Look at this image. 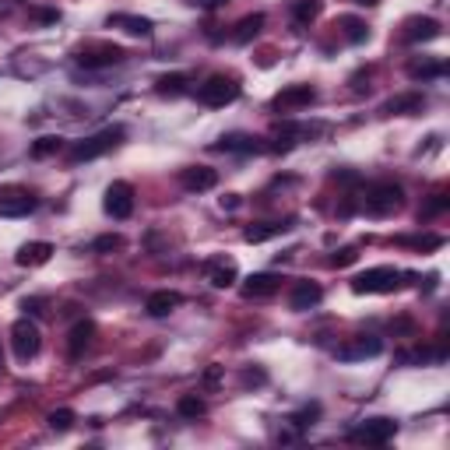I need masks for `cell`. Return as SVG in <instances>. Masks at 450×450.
<instances>
[{"instance_id":"6da1fadb","label":"cell","mask_w":450,"mask_h":450,"mask_svg":"<svg viewBox=\"0 0 450 450\" xmlns=\"http://www.w3.org/2000/svg\"><path fill=\"white\" fill-rule=\"evenodd\" d=\"M401 278H404V271H397V268H369L359 278H352V292H359V296H383V292L401 289Z\"/></svg>"},{"instance_id":"7a4b0ae2","label":"cell","mask_w":450,"mask_h":450,"mask_svg":"<svg viewBox=\"0 0 450 450\" xmlns=\"http://www.w3.org/2000/svg\"><path fill=\"white\" fill-rule=\"evenodd\" d=\"M120 141H123V127H106V130H99V134L78 141V144L71 148V162H92V158L113 151Z\"/></svg>"},{"instance_id":"3957f363","label":"cell","mask_w":450,"mask_h":450,"mask_svg":"<svg viewBox=\"0 0 450 450\" xmlns=\"http://www.w3.org/2000/svg\"><path fill=\"white\" fill-rule=\"evenodd\" d=\"M197 99H200V106L221 109V106H229V102L240 99V85H236L233 78H225V74H214V78H207V81L197 88Z\"/></svg>"},{"instance_id":"277c9868","label":"cell","mask_w":450,"mask_h":450,"mask_svg":"<svg viewBox=\"0 0 450 450\" xmlns=\"http://www.w3.org/2000/svg\"><path fill=\"white\" fill-rule=\"evenodd\" d=\"M401 186L397 183H390V179H380V183H373L369 190H366V197H362V207L369 211V214H390V211H397L401 207Z\"/></svg>"},{"instance_id":"5b68a950","label":"cell","mask_w":450,"mask_h":450,"mask_svg":"<svg viewBox=\"0 0 450 450\" xmlns=\"http://www.w3.org/2000/svg\"><path fill=\"white\" fill-rule=\"evenodd\" d=\"M39 345H43V334H39L36 320L22 317V320L11 324V348H15V355H18L22 362L36 359V355H39Z\"/></svg>"},{"instance_id":"8992f818","label":"cell","mask_w":450,"mask_h":450,"mask_svg":"<svg viewBox=\"0 0 450 450\" xmlns=\"http://www.w3.org/2000/svg\"><path fill=\"white\" fill-rule=\"evenodd\" d=\"M102 207H106V214H109V218H120V221H123V218H130V214H134V186H130V183H123V179L109 183Z\"/></svg>"},{"instance_id":"52a82bcc","label":"cell","mask_w":450,"mask_h":450,"mask_svg":"<svg viewBox=\"0 0 450 450\" xmlns=\"http://www.w3.org/2000/svg\"><path fill=\"white\" fill-rule=\"evenodd\" d=\"M36 207H39V200H36L29 190H22V186L0 190V214H4V218H25V214H32Z\"/></svg>"},{"instance_id":"ba28073f","label":"cell","mask_w":450,"mask_h":450,"mask_svg":"<svg viewBox=\"0 0 450 450\" xmlns=\"http://www.w3.org/2000/svg\"><path fill=\"white\" fill-rule=\"evenodd\" d=\"M394 436H397V422L394 418H366L359 429H352L355 443H373V446H380V443H387Z\"/></svg>"},{"instance_id":"9c48e42d","label":"cell","mask_w":450,"mask_h":450,"mask_svg":"<svg viewBox=\"0 0 450 450\" xmlns=\"http://www.w3.org/2000/svg\"><path fill=\"white\" fill-rule=\"evenodd\" d=\"M123 60H127V53L120 46H95V50H81L78 53V64L85 71H106V67H116Z\"/></svg>"},{"instance_id":"30bf717a","label":"cell","mask_w":450,"mask_h":450,"mask_svg":"<svg viewBox=\"0 0 450 450\" xmlns=\"http://www.w3.org/2000/svg\"><path fill=\"white\" fill-rule=\"evenodd\" d=\"M313 99H317V88H313V85H289V88H282V92L271 99V106H275L278 113H296V109L310 106Z\"/></svg>"},{"instance_id":"8fae6325","label":"cell","mask_w":450,"mask_h":450,"mask_svg":"<svg viewBox=\"0 0 450 450\" xmlns=\"http://www.w3.org/2000/svg\"><path fill=\"white\" fill-rule=\"evenodd\" d=\"M380 352H383V341H380V338L359 334V338H352V341H345V345L338 348V359H341V362H359V359H376Z\"/></svg>"},{"instance_id":"7c38bea8","label":"cell","mask_w":450,"mask_h":450,"mask_svg":"<svg viewBox=\"0 0 450 450\" xmlns=\"http://www.w3.org/2000/svg\"><path fill=\"white\" fill-rule=\"evenodd\" d=\"M204 271H207V282H211L214 289H229V285L240 278L236 261H229V257H211V261H204Z\"/></svg>"},{"instance_id":"4fadbf2b","label":"cell","mask_w":450,"mask_h":450,"mask_svg":"<svg viewBox=\"0 0 450 450\" xmlns=\"http://www.w3.org/2000/svg\"><path fill=\"white\" fill-rule=\"evenodd\" d=\"M278 289H282V278L271 275V271L250 275V278L243 282V296H247V299H268V296H275Z\"/></svg>"},{"instance_id":"5bb4252c","label":"cell","mask_w":450,"mask_h":450,"mask_svg":"<svg viewBox=\"0 0 450 450\" xmlns=\"http://www.w3.org/2000/svg\"><path fill=\"white\" fill-rule=\"evenodd\" d=\"M179 183H183V190L200 193V190H211V186L218 183V172L207 169V165H190V169L179 172Z\"/></svg>"},{"instance_id":"9a60e30c","label":"cell","mask_w":450,"mask_h":450,"mask_svg":"<svg viewBox=\"0 0 450 450\" xmlns=\"http://www.w3.org/2000/svg\"><path fill=\"white\" fill-rule=\"evenodd\" d=\"M320 299H324V289H320L317 282H296L292 292H289V306L299 310V313H303V310H313Z\"/></svg>"},{"instance_id":"2e32d148","label":"cell","mask_w":450,"mask_h":450,"mask_svg":"<svg viewBox=\"0 0 450 450\" xmlns=\"http://www.w3.org/2000/svg\"><path fill=\"white\" fill-rule=\"evenodd\" d=\"M53 257V243H46V240H36V243H25L18 254H15V261H18V268H43L46 261Z\"/></svg>"},{"instance_id":"e0dca14e","label":"cell","mask_w":450,"mask_h":450,"mask_svg":"<svg viewBox=\"0 0 450 450\" xmlns=\"http://www.w3.org/2000/svg\"><path fill=\"white\" fill-rule=\"evenodd\" d=\"M92 338H95V324H92V320H78V324L71 327V334H67V355H71V359H81L85 348L92 345Z\"/></svg>"},{"instance_id":"ac0fdd59","label":"cell","mask_w":450,"mask_h":450,"mask_svg":"<svg viewBox=\"0 0 450 450\" xmlns=\"http://www.w3.org/2000/svg\"><path fill=\"white\" fill-rule=\"evenodd\" d=\"M439 36V22L436 18H408L404 22V39L408 43H432Z\"/></svg>"},{"instance_id":"d6986e66","label":"cell","mask_w":450,"mask_h":450,"mask_svg":"<svg viewBox=\"0 0 450 450\" xmlns=\"http://www.w3.org/2000/svg\"><path fill=\"white\" fill-rule=\"evenodd\" d=\"M179 303H183V296H179V292H172V289H158V292H151V296H148L144 310H148L151 317H169Z\"/></svg>"},{"instance_id":"ffe728a7","label":"cell","mask_w":450,"mask_h":450,"mask_svg":"<svg viewBox=\"0 0 450 450\" xmlns=\"http://www.w3.org/2000/svg\"><path fill=\"white\" fill-rule=\"evenodd\" d=\"M289 229H292V221H261V225H250V229L243 233V240L247 243H264V240H275V236H282Z\"/></svg>"},{"instance_id":"44dd1931","label":"cell","mask_w":450,"mask_h":450,"mask_svg":"<svg viewBox=\"0 0 450 450\" xmlns=\"http://www.w3.org/2000/svg\"><path fill=\"white\" fill-rule=\"evenodd\" d=\"M214 148L218 151H243V155L264 151V144H257V137H250V134H225V137L214 141Z\"/></svg>"},{"instance_id":"7402d4cb","label":"cell","mask_w":450,"mask_h":450,"mask_svg":"<svg viewBox=\"0 0 450 450\" xmlns=\"http://www.w3.org/2000/svg\"><path fill=\"white\" fill-rule=\"evenodd\" d=\"M109 29H123V32L141 36V39L151 36V22L148 18H137V15H109Z\"/></svg>"},{"instance_id":"603a6c76","label":"cell","mask_w":450,"mask_h":450,"mask_svg":"<svg viewBox=\"0 0 450 450\" xmlns=\"http://www.w3.org/2000/svg\"><path fill=\"white\" fill-rule=\"evenodd\" d=\"M422 106H425V99L418 95V92H408V95H397V99H390V102H383V113L387 116H408V113H422Z\"/></svg>"},{"instance_id":"cb8c5ba5","label":"cell","mask_w":450,"mask_h":450,"mask_svg":"<svg viewBox=\"0 0 450 450\" xmlns=\"http://www.w3.org/2000/svg\"><path fill=\"white\" fill-rule=\"evenodd\" d=\"M320 11H324L320 0H292V18H296V25H310V22H317V18H320Z\"/></svg>"},{"instance_id":"d4e9b609","label":"cell","mask_w":450,"mask_h":450,"mask_svg":"<svg viewBox=\"0 0 450 450\" xmlns=\"http://www.w3.org/2000/svg\"><path fill=\"white\" fill-rule=\"evenodd\" d=\"M338 25H341L345 39H348V43H355V46L369 39V25H366L362 18H352V15H345V18H338Z\"/></svg>"},{"instance_id":"484cf974","label":"cell","mask_w":450,"mask_h":450,"mask_svg":"<svg viewBox=\"0 0 450 450\" xmlns=\"http://www.w3.org/2000/svg\"><path fill=\"white\" fill-rule=\"evenodd\" d=\"M186 85H190L186 74H162V78L155 81V92H158V95H183Z\"/></svg>"},{"instance_id":"4316f807","label":"cell","mask_w":450,"mask_h":450,"mask_svg":"<svg viewBox=\"0 0 450 450\" xmlns=\"http://www.w3.org/2000/svg\"><path fill=\"white\" fill-rule=\"evenodd\" d=\"M261 29H264V15H247V18L236 25L233 39H236V43H250V39H254Z\"/></svg>"},{"instance_id":"83f0119b","label":"cell","mask_w":450,"mask_h":450,"mask_svg":"<svg viewBox=\"0 0 450 450\" xmlns=\"http://www.w3.org/2000/svg\"><path fill=\"white\" fill-rule=\"evenodd\" d=\"M176 411H179L183 418H200V415L207 411V404H204L197 394H183V397L176 401Z\"/></svg>"},{"instance_id":"f1b7e54d","label":"cell","mask_w":450,"mask_h":450,"mask_svg":"<svg viewBox=\"0 0 450 450\" xmlns=\"http://www.w3.org/2000/svg\"><path fill=\"white\" fill-rule=\"evenodd\" d=\"M408 74H411V78H439V74H446V64H443V60H432V64H411Z\"/></svg>"},{"instance_id":"f546056e","label":"cell","mask_w":450,"mask_h":450,"mask_svg":"<svg viewBox=\"0 0 450 450\" xmlns=\"http://www.w3.org/2000/svg\"><path fill=\"white\" fill-rule=\"evenodd\" d=\"M64 148V137H39L32 144V158H46V155H57Z\"/></svg>"},{"instance_id":"4dcf8cb0","label":"cell","mask_w":450,"mask_h":450,"mask_svg":"<svg viewBox=\"0 0 450 450\" xmlns=\"http://www.w3.org/2000/svg\"><path fill=\"white\" fill-rule=\"evenodd\" d=\"M46 422H50V429H53V432H67V429L74 425V411H71V408L50 411V418H46Z\"/></svg>"},{"instance_id":"1f68e13d","label":"cell","mask_w":450,"mask_h":450,"mask_svg":"<svg viewBox=\"0 0 450 450\" xmlns=\"http://www.w3.org/2000/svg\"><path fill=\"white\" fill-rule=\"evenodd\" d=\"M120 247H123V236H116V233H106V236H99L92 243L95 254H109V250H120Z\"/></svg>"},{"instance_id":"d6a6232c","label":"cell","mask_w":450,"mask_h":450,"mask_svg":"<svg viewBox=\"0 0 450 450\" xmlns=\"http://www.w3.org/2000/svg\"><path fill=\"white\" fill-rule=\"evenodd\" d=\"M446 207H450V200H446V193L439 190V193H432V197H429V204L422 207V218H429V214H439V211H446Z\"/></svg>"},{"instance_id":"836d02e7","label":"cell","mask_w":450,"mask_h":450,"mask_svg":"<svg viewBox=\"0 0 450 450\" xmlns=\"http://www.w3.org/2000/svg\"><path fill=\"white\" fill-rule=\"evenodd\" d=\"M355 261H359V250H355V247H345V250L331 254V268H348V264H355Z\"/></svg>"},{"instance_id":"e575fe53","label":"cell","mask_w":450,"mask_h":450,"mask_svg":"<svg viewBox=\"0 0 450 450\" xmlns=\"http://www.w3.org/2000/svg\"><path fill=\"white\" fill-rule=\"evenodd\" d=\"M317 415H320V408H317V404H310V408H303V411H296V415H292L289 422H292L296 429H306V425H313V418H317Z\"/></svg>"},{"instance_id":"d590c367","label":"cell","mask_w":450,"mask_h":450,"mask_svg":"<svg viewBox=\"0 0 450 450\" xmlns=\"http://www.w3.org/2000/svg\"><path fill=\"white\" fill-rule=\"evenodd\" d=\"M397 243H404V247H418V250H436L443 240H439V236H422V240H408V236H404V240H397Z\"/></svg>"},{"instance_id":"8d00e7d4","label":"cell","mask_w":450,"mask_h":450,"mask_svg":"<svg viewBox=\"0 0 450 450\" xmlns=\"http://www.w3.org/2000/svg\"><path fill=\"white\" fill-rule=\"evenodd\" d=\"M264 380H268L264 369H247V373H243V383H247V387H261Z\"/></svg>"},{"instance_id":"74e56055","label":"cell","mask_w":450,"mask_h":450,"mask_svg":"<svg viewBox=\"0 0 450 450\" xmlns=\"http://www.w3.org/2000/svg\"><path fill=\"white\" fill-rule=\"evenodd\" d=\"M32 18H36V22H43V25H50V22H57V18H60V11H53V8H39V11H32Z\"/></svg>"},{"instance_id":"f35d334b","label":"cell","mask_w":450,"mask_h":450,"mask_svg":"<svg viewBox=\"0 0 450 450\" xmlns=\"http://www.w3.org/2000/svg\"><path fill=\"white\" fill-rule=\"evenodd\" d=\"M22 310L36 317V313H43V299H25V303H22Z\"/></svg>"},{"instance_id":"ab89813d","label":"cell","mask_w":450,"mask_h":450,"mask_svg":"<svg viewBox=\"0 0 450 450\" xmlns=\"http://www.w3.org/2000/svg\"><path fill=\"white\" fill-rule=\"evenodd\" d=\"M218 380H221V366H211V369L204 373V383H207V387H214Z\"/></svg>"},{"instance_id":"60d3db41","label":"cell","mask_w":450,"mask_h":450,"mask_svg":"<svg viewBox=\"0 0 450 450\" xmlns=\"http://www.w3.org/2000/svg\"><path fill=\"white\" fill-rule=\"evenodd\" d=\"M221 207L236 211V207H240V193H225V197H221Z\"/></svg>"},{"instance_id":"b9f144b4","label":"cell","mask_w":450,"mask_h":450,"mask_svg":"<svg viewBox=\"0 0 450 450\" xmlns=\"http://www.w3.org/2000/svg\"><path fill=\"white\" fill-rule=\"evenodd\" d=\"M197 8H204V11H211V8H221V4H229V0H193Z\"/></svg>"},{"instance_id":"7bdbcfd3","label":"cell","mask_w":450,"mask_h":450,"mask_svg":"<svg viewBox=\"0 0 450 450\" xmlns=\"http://www.w3.org/2000/svg\"><path fill=\"white\" fill-rule=\"evenodd\" d=\"M355 4H362V8H376L380 0H355Z\"/></svg>"}]
</instances>
